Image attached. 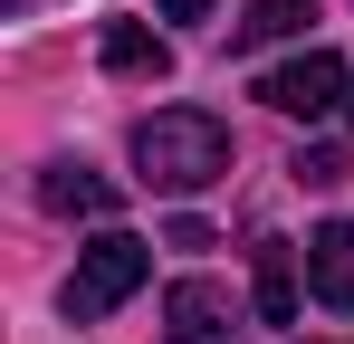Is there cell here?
I'll use <instances>...</instances> for the list:
<instances>
[{"label":"cell","mask_w":354,"mask_h":344,"mask_svg":"<svg viewBox=\"0 0 354 344\" xmlns=\"http://www.w3.org/2000/svg\"><path fill=\"white\" fill-rule=\"evenodd\" d=\"M134 182H144V191H173V201L230 182V124L201 115V106L144 115V124H134Z\"/></svg>","instance_id":"6da1fadb"},{"label":"cell","mask_w":354,"mask_h":344,"mask_svg":"<svg viewBox=\"0 0 354 344\" xmlns=\"http://www.w3.org/2000/svg\"><path fill=\"white\" fill-rule=\"evenodd\" d=\"M144 278H153V239H134V229H106V239L77 258V278L58 287L67 325H96V316H115V306H124Z\"/></svg>","instance_id":"7a4b0ae2"},{"label":"cell","mask_w":354,"mask_h":344,"mask_svg":"<svg viewBox=\"0 0 354 344\" xmlns=\"http://www.w3.org/2000/svg\"><path fill=\"white\" fill-rule=\"evenodd\" d=\"M259 106H278V115H335L345 106V57L335 48H306V57H288V67H268L259 77Z\"/></svg>","instance_id":"3957f363"},{"label":"cell","mask_w":354,"mask_h":344,"mask_svg":"<svg viewBox=\"0 0 354 344\" xmlns=\"http://www.w3.org/2000/svg\"><path fill=\"white\" fill-rule=\"evenodd\" d=\"M163 344H239V306H230V287L182 278L173 296H163Z\"/></svg>","instance_id":"277c9868"},{"label":"cell","mask_w":354,"mask_h":344,"mask_svg":"<svg viewBox=\"0 0 354 344\" xmlns=\"http://www.w3.org/2000/svg\"><path fill=\"white\" fill-rule=\"evenodd\" d=\"M306 287H316V306L354 316V220H326L306 239Z\"/></svg>","instance_id":"5b68a950"},{"label":"cell","mask_w":354,"mask_h":344,"mask_svg":"<svg viewBox=\"0 0 354 344\" xmlns=\"http://www.w3.org/2000/svg\"><path fill=\"white\" fill-rule=\"evenodd\" d=\"M39 201H48V211H58V220H115V182H106V172H86V163H48L39 172Z\"/></svg>","instance_id":"8992f818"},{"label":"cell","mask_w":354,"mask_h":344,"mask_svg":"<svg viewBox=\"0 0 354 344\" xmlns=\"http://www.w3.org/2000/svg\"><path fill=\"white\" fill-rule=\"evenodd\" d=\"M316 19H326L316 0H249V19L230 29V48H239V57H259V48H278V39H306Z\"/></svg>","instance_id":"52a82bcc"},{"label":"cell","mask_w":354,"mask_h":344,"mask_svg":"<svg viewBox=\"0 0 354 344\" xmlns=\"http://www.w3.org/2000/svg\"><path fill=\"white\" fill-rule=\"evenodd\" d=\"M96 57H106L115 77H173V39H153L144 19H106V39H96Z\"/></svg>","instance_id":"ba28073f"},{"label":"cell","mask_w":354,"mask_h":344,"mask_svg":"<svg viewBox=\"0 0 354 344\" xmlns=\"http://www.w3.org/2000/svg\"><path fill=\"white\" fill-rule=\"evenodd\" d=\"M259 316H268V325L297 316V249L288 239H259Z\"/></svg>","instance_id":"9c48e42d"},{"label":"cell","mask_w":354,"mask_h":344,"mask_svg":"<svg viewBox=\"0 0 354 344\" xmlns=\"http://www.w3.org/2000/svg\"><path fill=\"white\" fill-rule=\"evenodd\" d=\"M297 182H306V191H326V182H345V153H297Z\"/></svg>","instance_id":"30bf717a"},{"label":"cell","mask_w":354,"mask_h":344,"mask_svg":"<svg viewBox=\"0 0 354 344\" xmlns=\"http://www.w3.org/2000/svg\"><path fill=\"white\" fill-rule=\"evenodd\" d=\"M153 10H163V19H201L211 0H153Z\"/></svg>","instance_id":"8fae6325"},{"label":"cell","mask_w":354,"mask_h":344,"mask_svg":"<svg viewBox=\"0 0 354 344\" xmlns=\"http://www.w3.org/2000/svg\"><path fill=\"white\" fill-rule=\"evenodd\" d=\"M345 115H354V96H345Z\"/></svg>","instance_id":"7c38bea8"}]
</instances>
